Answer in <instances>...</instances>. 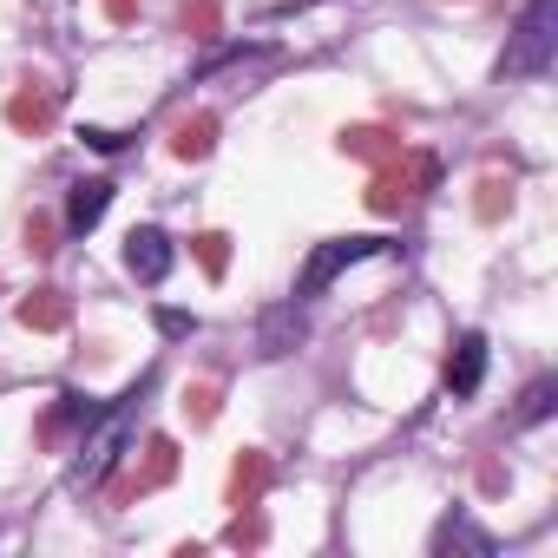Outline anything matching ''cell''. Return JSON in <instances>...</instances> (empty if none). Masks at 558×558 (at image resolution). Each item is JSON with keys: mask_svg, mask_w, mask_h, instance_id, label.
Returning <instances> with one entry per match:
<instances>
[{"mask_svg": "<svg viewBox=\"0 0 558 558\" xmlns=\"http://www.w3.org/2000/svg\"><path fill=\"white\" fill-rule=\"evenodd\" d=\"M375 250H381V236H336V243H323V250L303 263V276H296V296H323L349 263H362V256H375Z\"/></svg>", "mask_w": 558, "mask_h": 558, "instance_id": "obj_1", "label": "cell"}, {"mask_svg": "<svg viewBox=\"0 0 558 558\" xmlns=\"http://www.w3.org/2000/svg\"><path fill=\"white\" fill-rule=\"evenodd\" d=\"M551 14H558V0H532V14L519 27V47L506 53V73H545V60H551Z\"/></svg>", "mask_w": 558, "mask_h": 558, "instance_id": "obj_2", "label": "cell"}, {"mask_svg": "<svg viewBox=\"0 0 558 558\" xmlns=\"http://www.w3.org/2000/svg\"><path fill=\"white\" fill-rule=\"evenodd\" d=\"M125 269L138 276V283H165V269H171V236L165 230H132L125 236Z\"/></svg>", "mask_w": 558, "mask_h": 558, "instance_id": "obj_3", "label": "cell"}, {"mask_svg": "<svg viewBox=\"0 0 558 558\" xmlns=\"http://www.w3.org/2000/svg\"><path fill=\"white\" fill-rule=\"evenodd\" d=\"M486 381V336H460L453 355H447V388L453 395H473Z\"/></svg>", "mask_w": 558, "mask_h": 558, "instance_id": "obj_4", "label": "cell"}, {"mask_svg": "<svg viewBox=\"0 0 558 558\" xmlns=\"http://www.w3.org/2000/svg\"><path fill=\"white\" fill-rule=\"evenodd\" d=\"M106 204H112V184H106V178H86V184H73V197H66V223H73V230H93V223L106 217Z\"/></svg>", "mask_w": 558, "mask_h": 558, "instance_id": "obj_5", "label": "cell"}, {"mask_svg": "<svg viewBox=\"0 0 558 558\" xmlns=\"http://www.w3.org/2000/svg\"><path fill=\"white\" fill-rule=\"evenodd\" d=\"M21 323H27V329H60V323H66V303H60L53 290H40V296L21 303Z\"/></svg>", "mask_w": 558, "mask_h": 558, "instance_id": "obj_6", "label": "cell"}, {"mask_svg": "<svg viewBox=\"0 0 558 558\" xmlns=\"http://www.w3.org/2000/svg\"><path fill=\"white\" fill-rule=\"evenodd\" d=\"M8 119H14L21 132H40V125L53 119V99H47V93H21V99L8 106Z\"/></svg>", "mask_w": 558, "mask_h": 558, "instance_id": "obj_7", "label": "cell"}, {"mask_svg": "<svg viewBox=\"0 0 558 558\" xmlns=\"http://www.w3.org/2000/svg\"><path fill=\"white\" fill-rule=\"evenodd\" d=\"M210 132H217L210 119H184L178 138H171V151H178V158H204V151H210Z\"/></svg>", "mask_w": 558, "mask_h": 558, "instance_id": "obj_8", "label": "cell"}, {"mask_svg": "<svg viewBox=\"0 0 558 558\" xmlns=\"http://www.w3.org/2000/svg\"><path fill=\"white\" fill-rule=\"evenodd\" d=\"M145 453H151V466L138 473V486H165V480L178 473V447H171V440H151Z\"/></svg>", "mask_w": 558, "mask_h": 558, "instance_id": "obj_9", "label": "cell"}, {"mask_svg": "<svg viewBox=\"0 0 558 558\" xmlns=\"http://www.w3.org/2000/svg\"><path fill=\"white\" fill-rule=\"evenodd\" d=\"M197 256H204V269H210V276H223V263H230V236H217V230H210V236H197Z\"/></svg>", "mask_w": 558, "mask_h": 558, "instance_id": "obj_10", "label": "cell"}, {"mask_svg": "<svg viewBox=\"0 0 558 558\" xmlns=\"http://www.w3.org/2000/svg\"><path fill=\"white\" fill-rule=\"evenodd\" d=\"M256 486H263V460L250 453V460L236 466V506H250V499H256Z\"/></svg>", "mask_w": 558, "mask_h": 558, "instance_id": "obj_11", "label": "cell"}, {"mask_svg": "<svg viewBox=\"0 0 558 558\" xmlns=\"http://www.w3.org/2000/svg\"><path fill=\"white\" fill-rule=\"evenodd\" d=\"M80 138H86V145H93V151H119V145H125V138H119V132H106V125H86V132H80Z\"/></svg>", "mask_w": 558, "mask_h": 558, "instance_id": "obj_12", "label": "cell"}, {"mask_svg": "<svg viewBox=\"0 0 558 558\" xmlns=\"http://www.w3.org/2000/svg\"><path fill=\"white\" fill-rule=\"evenodd\" d=\"M158 329H165V336H191V329H197V323H191V316H184V310H165V316H158Z\"/></svg>", "mask_w": 558, "mask_h": 558, "instance_id": "obj_13", "label": "cell"}, {"mask_svg": "<svg viewBox=\"0 0 558 558\" xmlns=\"http://www.w3.org/2000/svg\"><path fill=\"white\" fill-rule=\"evenodd\" d=\"M106 8H112V21H125V14H132V0H106Z\"/></svg>", "mask_w": 558, "mask_h": 558, "instance_id": "obj_14", "label": "cell"}]
</instances>
